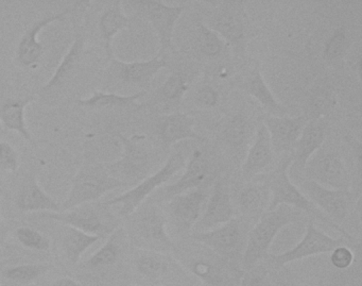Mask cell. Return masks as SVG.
Returning <instances> with one entry per match:
<instances>
[{
	"label": "cell",
	"instance_id": "cell-1",
	"mask_svg": "<svg viewBox=\"0 0 362 286\" xmlns=\"http://www.w3.org/2000/svg\"><path fill=\"white\" fill-rule=\"evenodd\" d=\"M194 245L175 244L173 258L204 286H240L243 271L233 267L213 250L192 241Z\"/></svg>",
	"mask_w": 362,
	"mask_h": 286
},
{
	"label": "cell",
	"instance_id": "cell-2",
	"mask_svg": "<svg viewBox=\"0 0 362 286\" xmlns=\"http://www.w3.org/2000/svg\"><path fill=\"white\" fill-rule=\"evenodd\" d=\"M303 217V212L289 205H281L264 211L247 234V246L241 263L243 270H249L262 261H266L270 254L271 245L279 233L289 224L300 222Z\"/></svg>",
	"mask_w": 362,
	"mask_h": 286
},
{
	"label": "cell",
	"instance_id": "cell-3",
	"mask_svg": "<svg viewBox=\"0 0 362 286\" xmlns=\"http://www.w3.org/2000/svg\"><path fill=\"white\" fill-rule=\"evenodd\" d=\"M292 156L284 159L279 166L270 173L266 182L267 190L271 194L270 202H269L268 209L273 210L279 205H285L294 207L298 211L310 216V217L317 218L324 224H327L330 228L341 233L342 236L347 239H354L349 232L342 227L332 222L329 218L326 217L302 192L300 188L292 183L290 179L289 169L291 166Z\"/></svg>",
	"mask_w": 362,
	"mask_h": 286
},
{
	"label": "cell",
	"instance_id": "cell-4",
	"mask_svg": "<svg viewBox=\"0 0 362 286\" xmlns=\"http://www.w3.org/2000/svg\"><path fill=\"white\" fill-rule=\"evenodd\" d=\"M250 222L243 217H234L226 224L205 232H192L190 239L206 246L217 256L243 270V254L247 246Z\"/></svg>",
	"mask_w": 362,
	"mask_h": 286
},
{
	"label": "cell",
	"instance_id": "cell-5",
	"mask_svg": "<svg viewBox=\"0 0 362 286\" xmlns=\"http://www.w3.org/2000/svg\"><path fill=\"white\" fill-rule=\"evenodd\" d=\"M126 186V183L107 171L103 163L83 165L71 181V190L66 200L61 205V212L95 202L107 193Z\"/></svg>",
	"mask_w": 362,
	"mask_h": 286
},
{
	"label": "cell",
	"instance_id": "cell-6",
	"mask_svg": "<svg viewBox=\"0 0 362 286\" xmlns=\"http://www.w3.org/2000/svg\"><path fill=\"white\" fill-rule=\"evenodd\" d=\"M131 236L141 250L173 254L175 243L167 232L166 214L156 205H146L134 214Z\"/></svg>",
	"mask_w": 362,
	"mask_h": 286
},
{
	"label": "cell",
	"instance_id": "cell-7",
	"mask_svg": "<svg viewBox=\"0 0 362 286\" xmlns=\"http://www.w3.org/2000/svg\"><path fill=\"white\" fill-rule=\"evenodd\" d=\"M185 156L181 152H175L169 156L164 166L154 175L148 176L143 181L137 183L128 192L103 202L107 207H117L118 215L122 218L130 217L141 205L146 199L160 186L164 185L175 173L186 166Z\"/></svg>",
	"mask_w": 362,
	"mask_h": 286
},
{
	"label": "cell",
	"instance_id": "cell-8",
	"mask_svg": "<svg viewBox=\"0 0 362 286\" xmlns=\"http://www.w3.org/2000/svg\"><path fill=\"white\" fill-rule=\"evenodd\" d=\"M346 245L354 249H360V241H356L355 239H347L345 236H329L323 231L315 227L313 220L308 222L303 239L291 249L279 254H269L266 258L269 265L275 269L281 268L290 263L298 262L310 256H319V254L330 253L338 246Z\"/></svg>",
	"mask_w": 362,
	"mask_h": 286
},
{
	"label": "cell",
	"instance_id": "cell-9",
	"mask_svg": "<svg viewBox=\"0 0 362 286\" xmlns=\"http://www.w3.org/2000/svg\"><path fill=\"white\" fill-rule=\"evenodd\" d=\"M136 273L150 283L158 285H185L192 275L173 258V254L139 250L134 258Z\"/></svg>",
	"mask_w": 362,
	"mask_h": 286
},
{
	"label": "cell",
	"instance_id": "cell-10",
	"mask_svg": "<svg viewBox=\"0 0 362 286\" xmlns=\"http://www.w3.org/2000/svg\"><path fill=\"white\" fill-rule=\"evenodd\" d=\"M117 137L124 147L122 158L116 162L103 164L114 178L124 182L127 186L139 183L148 177L150 171L149 154L139 144V139L144 137L135 135L128 139L118 133Z\"/></svg>",
	"mask_w": 362,
	"mask_h": 286
},
{
	"label": "cell",
	"instance_id": "cell-11",
	"mask_svg": "<svg viewBox=\"0 0 362 286\" xmlns=\"http://www.w3.org/2000/svg\"><path fill=\"white\" fill-rule=\"evenodd\" d=\"M209 28L220 35L237 54H245L247 18L243 1H224L218 6L209 22Z\"/></svg>",
	"mask_w": 362,
	"mask_h": 286
},
{
	"label": "cell",
	"instance_id": "cell-12",
	"mask_svg": "<svg viewBox=\"0 0 362 286\" xmlns=\"http://www.w3.org/2000/svg\"><path fill=\"white\" fill-rule=\"evenodd\" d=\"M137 12L153 27L160 41V50L158 54L164 55L167 50H173V33L175 25L183 14V6H169L160 0H139L130 1Z\"/></svg>",
	"mask_w": 362,
	"mask_h": 286
},
{
	"label": "cell",
	"instance_id": "cell-13",
	"mask_svg": "<svg viewBox=\"0 0 362 286\" xmlns=\"http://www.w3.org/2000/svg\"><path fill=\"white\" fill-rule=\"evenodd\" d=\"M303 173L307 180L332 190H349L351 176L338 152H315Z\"/></svg>",
	"mask_w": 362,
	"mask_h": 286
},
{
	"label": "cell",
	"instance_id": "cell-14",
	"mask_svg": "<svg viewBox=\"0 0 362 286\" xmlns=\"http://www.w3.org/2000/svg\"><path fill=\"white\" fill-rule=\"evenodd\" d=\"M300 192L332 222L341 226L349 216L354 196L349 190H332L310 180L300 183ZM342 227V226H341Z\"/></svg>",
	"mask_w": 362,
	"mask_h": 286
},
{
	"label": "cell",
	"instance_id": "cell-15",
	"mask_svg": "<svg viewBox=\"0 0 362 286\" xmlns=\"http://www.w3.org/2000/svg\"><path fill=\"white\" fill-rule=\"evenodd\" d=\"M73 10V7L66 8L61 12L41 18L25 31L16 50V59L22 67H31L40 62L44 52L43 45L39 40L40 33L50 24L64 20Z\"/></svg>",
	"mask_w": 362,
	"mask_h": 286
},
{
	"label": "cell",
	"instance_id": "cell-16",
	"mask_svg": "<svg viewBox=\"0 0 362 286\" xmlns=\"http://www.w3.org/2000/svg\"><path fill=\"white\" fill-rule=\"evenodd\" d=\"M308 122V118L303 114L296 118H275L268 116L264 125L270 135L271 144L275 154L293 151L303 129Z\"/></svg>",
	"mask_w": 362,
	"mask_h": 286
},
{
	"label": "cell",
	"instance_id": "cell-17",
	"mask_svg": "<svg viewBox=\"0 0 362 286\" xmlns=\"http://www.w3.org/2000/svg\"><path fill=\"white\" fill-rule=\"evenodd\" d=\"M235 217L234 205L230 193L222 182L215 184L209 203L194 227V232H205L222 226Z\"/></svg>",
	"mask_w": 362,
	"mask_h": 286
},
{
	"label": "cell",
	"instance_id": "cell-18",
	"mask_svg": "<svg viewBox=\"0 0 362 286\" xmlns=\"http://www.w3.org/2000/svg\"><path fill=\"white\" fill-rule=\"evenodd\" d=\"M110 62L116 76L120 80L126 84L139 86L143 91H146L151 84L152 80L158 75V72L167 67L166 58L164 55L160 54L147 61L124 62L114 58Z\"/></svg>",
	"mask_w": 362,
	"mask_h": 286
},
{
	"label": "cell",
	"instance_id": "cell-19",
	"mask_svg": "<svg viewBox=\"0 0 362 286\" xmlns=\"http://www.w3.org/2000/svg\"><path fill=\"white\" fill-rule=\"evenodd\" d=\"M326 128L327 122L325 118L308 120L296 142L290 169L294 168L296 173H303L307 162L321 149L325 142Z\"/></svg>",
	"mask_w": 362,
	"mask_h": 286
},
{
	"label": "cell",
	"instance_id": "cell-20",
	"mask_svg": "<svg viewBox=\"0 0 362 286\" xmlns=\"http://www.w3.org/2000/svg\"><path fill=\"white\" fill-rule=\"evenodd\" d=\"M206 195L200 190H189L169 200L168 211L177 228L190 231L202 215Z\"/></svg>",
	"mask_w": 362,
	"mask_h": 286
},
{
	"label": "cell",
	"instance_id": "cell-21",
	"mask_svg": "<svg viewBox=\"0 0 362 286\" xmlns=\"http://www.w3.org/2000/svg\"><path fill=\"white\" fill-rule=\"evenodd\" d=\"M272 144L270 135L264 124L256 130L253 144L247 150V158L243 165V178L247 181L268 171L273 162Z\"/></svg>",
	"mask_w": 362,
	"mask_h": 286
},
{
	"label": "cell",
	"instance_id": "cell-22",
	"mask_svg": "<svg viewBox=\"0 0 362 286\" xmlns=\"http://www.w3.org/2000/svg\"><path fill=\"white\" fill-rule=\"evenodd\" d=\"M194 118L181 112L160 116L158 120V135L166 147L177 142L192 139L202 142L203 137L194 131Z\"/></svg>",
	"mask_w": 362,
	"mask_h": 286
},
{
	"label": "cell",
	"instance_id": "cell-23",
	"mask_svg": "<svg viewBox=\"0 0 362 286\" xmlns=\"http://www.w3.org/2000/svg\"><path fill=\"white\" fill-rule=\"evenodd\" d=\"M41 216L57 220L61 224H66L67 227L77 229L88 234L103 237L110 232V229L105 222H103L100 216L92 207H88V205L86 207L81 205L60 213H42Z\"/></svg>",
	"mask_w": 362,
	"mask_h": 286
},
{
	"label": "cell",
	"instance_id": "cell-24",
	"mask_svg": "<svg viewBox=\"0 0 362 286\" xmlns=\"http://www.w3.org/2000/svg\"><path fill=\"white\" fill-rule=\"evenodd\" d=\"M16 207L21 211L60 213L61 205L48 195L37 183V178L30 176L26 180L16 196Z\"/></svg>",
	"mask_w": 362,
	"mask_h": 286
},
{
	"label": "cell",
	"instance_id": "cell-25",
	"mask_svg": "<svg viewBox=\"0 0 362 286\" xmlns=\"http://www.w3.org/2000/svg\"><path fill=\"white\" fill-rule=\"evenodd\" d=\"M122 1H113L99 18L98 29L107 60L114 59L113 40L120 31L129 28L131 18L122 11Z\"/></svg>",
	"mask_w": 362,
	"mask_h": 286
},
{
	"label": "cell",
	"instance_id": "cell-26",
	"mask_svg": "<svg viewBox=\"0 0 362 286\" xmlns=\"http://www.w3.org/2000/svg\"><path fill=\"white\" fill-rule=\"evenodd\" d=\"M209 162L201 150L196 149L192 152L189 162L185 166L183 176L175 183L165 188V195L168 198H173L177 195L189 192L200 186L209 176Z\"/></svg>",
	"mask_w": 362,
	"mask_h": 286
},
{
	"label": "cell",
	"instance_id": "cell-27",
	"mask_svg": "<svg viewBox=\"0 0 362 286\" xmlns=\"http://www.w3.org/2000/svg\"><path fill=\"white\" fill-rule=\"evenodd\" d=\"M84 46H86V37H84L81 31H77L71 48H69V52H67L64 58L61 61L59 67H57L52 77L41 88L42 92H52V90L60 88V86H62L63 84H66L71 79V76L75 74L78 67L81 63Z\"/></svg>",
	"mask_w": 362,
	"mask_h": 286
},
{
	"label": "cell",
	"instance_id": "cell-28",
	"mask_svg": "<svg viewBox=\"0 0 362 286\" xmlns=\"http://www.w3.org/2000/svg\"><path fill=\"white\" fill-rule=\"evenodd\" d=\"M35 98H9L0 105V122L7 130L16 131L23 139L33 143V135L27 127L26 109Z\"/></svg>",
	"mask_w": 362,
	"mask_h": 286
},
{
	"label": "cell",
	"instance_id": "cell-29",
	"mask_svg": "<svg viewBox=\"0 0 362 286\" xmlns=\"http://www.w3.org/2000/svg\"><path fill=\"white\" fill-rule=\"evenodd\" d=\"M243 88L250 96L253 97L262 105L270 116H275V118L287 116V109L275 98L258 67L254 69L247 76V79L243 82Z\"/></svg>",
	"mask_w": 362,
	"mask_h": 286
},
{
	"label": "cell",
	"instance_id": "cell-30",
	"mask_svg": "<svg viewBox=\"0 0 362 286\" xmlns=\"http://www.w3.org/2000/svg\"><path fill=\"white\" fill-rule=\"evenodd\" d=\"M268 193L266 186H245L238 195V209L245 219H257L266 210L268 201ZM270 194V193H269Z\"/></svg>",
	"mask_w": 362,
	"mask_h": 286
},
{
	"label": "cell",
	"instance_id": "cell-31",
	"mask_svg": "<svg viewBox=\"0 0 362 286\" xmlns=\"http://www.w3.org/2000/svg\"><path fill=\"white\" fill-rule=\"evenodd\" d=\"M146 91L133 95H119L115 93L95 92L88 98L77 101V105L84 109L99 110L107 108H126L134 105L136 101L145 96Z\"/></svg>",
	"mask_w": 362,
	"mask_h": 286
},
{
	"label": "cell",
	"instance_id": "cell-32",
	"mask_svg": "<svg viewBox=\"0 0 362 286\" xmlns=\"http://www.w3.org/2000/svg\"><path fill=\"white\" fill-rule=\"evenodd\" d=\"M103 239L98 235L88 234L82 232L77 229L67 227L65 232L64 239H63V248L67 258L71 263L76 264L79 262L81 256H83L86 250L90 249L95 243Z\"/></svg>",
	"mask_w": 362,
	"mask_h": 286
},
{
	"label": "cell",
	"instance_id": "cell-33",
	"mask_svg": "<svg viewBox=\"0 0 362 286\" xmlns=\"http://www.w3.org/2000/svg\"><path fill=\"white\" fill-rule=\"evenodd\" d=\"M337 105V96L332 88L321 86L313 91L309 98L306 113L304 114L308 120L325 118Z\"/></svg>",
	"mask_w": 362,
	"mask_h": 286
},
{
	"label": "cell",
	"instance_id": "cell-34",
	"mask_svg": "<svg viewBox=\"0 0 362 286\" xmlns=\"http://www.w3.org/2000/svg\"><path fill=\"white\" fill-rule=\"evenodd\" d=\"M122 237H124V230L122 229L114 232L107 239V243L90 256L88 265L93 268H99V267L115 264L122 253V247H120L119 243L122 241Z\"/></svg>",
	"mask_w": 362,
	"mask_h": 286
},
{
	"label": "cell",
	"instance_id": "cell-35",
	"mask_svg": "<svg viewBox=\"0 0 362 286\" xmlns=\"http://www.w3.org/2000/svg\"><path fill=\"white\" fill-rule=\"evenodd\" d=\"M251 124L245 116L235 115L226 122L223 135L226 143L233 148L245 147L251 137Z\"/></svg>",
	"mask_w": 362,
	"mask_h": 286
},
{
	"label": "cell",
	"instance_id": "cell-36",
	"mask_svg": "<svg viewBox=\"0 0 362 286\" xmlns=\"http://www.w3.org/2000/svg\"><path fill=\"white\" fill-rule=\"evenodd\" d=\"M197 42L200 52L209 58L219 56L226 47L220 35L202 22L197 23Z\"/></svg>",
	"mask_w": 362,
	"mask_h": 286
},
{
	"label": "cell",
	"instance_id": "cell-37",
	"mask_svg": "<svg viewBox=\"0 0 362 286\" xmlns=\"http://www.w3.org/2000/svg\"><path fill=\"white\" fill-rule=\"evenodd\" d=\"M188 88H189V84L186 79V76L177 72V73L171 74L163 86L158 88V97L164 103L175 105L182 101Z\"/></svg>",
	"mask_w": 362,
	"mask_h": 286
},
{
	"label": "cell",
	"instance_id": "cell-38",
	"mask_svg": "<svg viewBox=\"0 0 362 286\" xmlns=\"http://www.w3.org/2000/svg\"><path fill=\"white\" fill-rule=\"evenodd\" d=\"M49 269L48 265L28 264L20 265V266L10 267L6 269L5 277L18 283H30L35 280L39 279L41 275L46 273Z\"/></svg>",
	"mask_w": 362,
	"mask_h": 286
},
{
	"label": "cell",
	"instance_id": "cell-39",
	"mask_svg": "<svg viewBox=\"0 0 362 286\" xmlns=\"http://www.w3.org/2000/svg\"><path fill=\"white\" fill-rule=\"evenodd\" d=\"M18 241L29 249L46 251L49 249L50 243L45 235L29 227H21L16 230Z\"/></svg>",
	"mask_w": 362,
	"mask_h": 286
},
{
	"label": "cell",
	"instance_id": "cell-40",
	"mask_svg": "<svg viewBox=\"0 0 362 286\" xmlns=\"http://www.w3.org/2000/svg\"><path fill=\"white\" fill-rule=\"evenodd\" d=\"M346 33L342 29L334 31V35L326 42L324 47V58L327 61H334L340 58L346 50L349 44Z\"/></svg>",
	"mask_w": 362,
	"mask_h": 286
},
{
	"label": "cell",
	"instance_id": "cell-41",
	"mask_svg": "<svg viewBox=\"0 0 362 286\" xmlns=\"http://www.w3.org/2000/svg\"><path fill=\"white\" fill-rule=\"evenodd\" d=\"M355 251H360V249L356 250L346 245L338 246L330 252V264L339 270H346L355 261Z\"/></svg>",
	"mask_w": 362,
	"mask_h": 286
},
{
	"label": "cell",
	"instance_id": "cell-42",
	"mask_svg": "<svg viewBox=\"0 0 362 286\" xmlns=\"http://www.w3.org/2000/svg\"><path fill=\"white\" fill-rule=\"evenodd\" d=\"M240 286H273L269 277L268 270L264 266L253 267L243 271L240 279Z\"/></svg>",
	"mask_w": 362,
	"mask_h": 286
},
{
	"label": "cell",
	"instance_id": "cell-43",
	"mask_svg": "<svg viewBox=\"0 0 362 286\" xmlns=\"http://www.w3.org/2000/svg\"><path fill=\"white\" fill-rule=\"evenodd\" d=\"M20 166V158L13 146L0 142V171L14 173Z\"/></svg>",
	"mask_w": 362,
	"mask_h": 286
},
{
	"label": "cell",
	"instance_id": "cell-44",
	"mask_svg": "<svg viewBox=\"0 0 362 286\" xmlns=\"http://www.w3.org/2000/svg\"><path fill=\"white\" fill-rule=\"evenodd\" d=\"M196 103L202 108H214L217 105L219 95L215 88L209 86H202L196 94Z\"/></svg>",
	"mask_w": 362,
	"mask_h": 286
},
{
	"label": "cell",
	"instance_id": "cell-45",
	"mask_svg": "<svg viewBox=\"0 0 362 286\" xmlns=\"http://www.w3.org/2000/svg\"><path fill=\"white\" fill-rule=\"evenodd\" d=\"M52 286H81L75 280L71 278H62V279L57 280Z\"/></svg>",
	"mask_w": 362,
	"mask_h": 286
},
{
	"label": "cell",
	"instance_id": "cell-46",
	"mask_svg": "<svg viewBox=\"0 0 362 286\" xmlns=\"http://www.w3.org/2000/svg\"><path fill=\"white\" fill-rule=\"evenodd\" d=\"M287 286H307V285H302V284L292 283V284H288Z\"/></svg>",
	"mask_w": 362,
	"mask_h": 286
},
{
	"label": "cell",
	"instance_id": "cell-47",
	"mask_svg": "<svg viewBox=\"0 0 362 286\" xmlns=\"http://www.w3.org/2000/svg\"><path fill=\"white\" fill-rule=\"evenodd\" d=\"M129 286H134V285H129Z\"/></svg>",
	"mask_w": 362,
	"mask_h": 286
}]
</instances>
